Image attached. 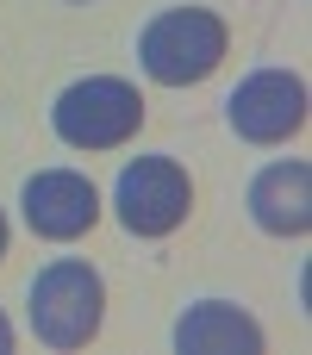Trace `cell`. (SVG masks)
<instances>
[{
	"instance_id": "cell-1",
	"label": "cell",
	"mask_w": 312,
	"mask_h": 355,
	"mask_svg": "<svg viewBox=\"0 0 312 355\" xmlns=\"http://www.w3.org/2000/svg\"><path fill=\"white\" fill-rule=\"evenodd\" d=\"M138 62L163 87L206 81L225 62V19L206 12V6H169V12H156L144 25V37H138Z\"/></svg>"
},
{
	"instance_id": "cell-2",
	"label": "cell",
	"mask_w": 312,
	"mask_h": 355,
	"mask_svg": "<svg viewBox=\"0 0 312 355\" xmlns=\"http://www.w3.org/2000/svg\"><path fill=\"white\" fill-rule=\"evenodd\" d=\"M144 125V94L119 75H88V81H69L50 106V131L75 150H113L125 144L131 131Z\"/></svg>"
},
{
	"instance_id": "cell-3",
	"label": "cell",
	"mask_w": 312,
	"mask_h": 355,
	"mask_svg": "<svg viewBox=\"0 0 312 355\" xmlns=\"http://www.w3.org/2000/svg\"><path fill=\"white\" fill-rule=\"evenodd\" d=\"M106 318V287L88 262H50L38 281H31V331L38 343L50 349H81L94 343Z\"/></svg>"
},
{
	"instance_id": "cell-4",
	"label": "cell",
	"mask_w": 312,
	"mask_h": 355,
	"mask_svg": "<svg viewBox=\"0 0 312 355\" xmlns=\"http://www.w3.org/2000/svg\"><path fill=\"white\" fill-rule=\"evenodd\" d=\"M194 206V181L175 156H138L119 168V187H113V212L131 237H169Z\"/></svg>"
},
{
	"instance_id": "cell-5",
	"label": "cell",
	"mask_w": 312,
	"mask_h": 355,
	"mask_svg": "<svg viewBox=\"0 0 312 355\" xmlns=\"http://www.w3.org/2000/svg\"><path fill=\"white\" fill-rule=\"evenodd\" d=\"M225 119L250 144H281V137H294L306 125V81L288 75V69H256V75H244L231 87Z\"/></svg>"
},
{
	"instance_id": "cell-6",
	"label": "cell",
	"mask_w": 312,
	"mask_h": 355,
	"mask_svg": "<svg viewBox=\"0 0 312 355\" xmlns=\"http://www.w3.org/2000/svg\"><path fill=\"white\" fill-rule=\"evenodd\" d=\"M94 218H100V193H94L88 175H75V168H44V175L25 181V225H31L38 237L69 243V237L94 231Z\"/></svg>"
},
{
	"instance_id": "cell-7",
	"label": "cell",
	"mask_w": 312,
	"mask_h": 355,
	"mask_svg": "<svg viewBox=\"0 0 312 355\" xmlns=\"http://www.w3.org/2000/svg\"><path fill=\"white\" fill-rule=\"evenodd\" d=\"M250 218L275 237H300L312 225V168L306 162H269L250 181Z\"/></svg>"
},
{
	"instance_id": "cell-8",
	"label": "cell",
	"mask_w": 312,
	"mask_h": 355,
	"mask_svg": "<svg viewBox=\"0 0 312 355\" xmlns=\"http://www.w3.org/2000/svg\"><path fill=\"white\" fill-rule=\"evenodd\" d=\"M175 349L181 355H256L263 349V324L250 318V312H238V306H225V300H200V306H188L181 312V324H175Z\"/></svg>"
},
{
	"instance_id": "cell-9",
	"label": "cell",
	"mask_w": 312,
	"mask_h": 355,
	"mask_svg": "<svg viewBox=\"0 0 312 355\" xmlns=\"http://www.w3.org/2000/svg\"><path fill=\"white\" fill-rule=\"evenodd\" d=\"M13 349V324H6V318H0V355Z\"/></svg>"
},
{
	"instance_id": "cell-10",
	"label": "cell",
	"mask_w": 312,
	"mask_h": 355,
	"mask_svg": "<svg viewBox=\"0 0 312 355\" xmlns=\"http://www.w3.org/2000/svg\"><path fill=\"white\" fill-rule=\"evenodd\" d=\"M0 256H6V212H0Z\"/></svg>"
}]
</instances>
